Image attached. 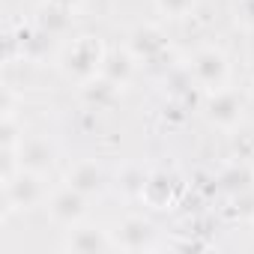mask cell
Segmentation results:
<instances>
[{
    "mask_svg": "<svg viewBox=\"0 0 254 254\" xmlns=\"http://www.w3.org/2000/svg\"><path fill=\"white\" fill-rule=\"evenodd\" d=\"M153 3H156L159 15H165V18L177 21V18H186L189 12H194L197 0H153Z\"/></svg>",
    "mask_w": 254,
    "mask_h": 254,
    "instance_id": "16",
    "label": "cell"
},
{
    "mask_svg": "<svg viewBox=\"0 0 254 254\" xmlns=\"http://www.w3.org/2000/svg\"><path fill=\"white\" fill-rule=\"evenodd\" d=\"M141 200L150 206V209H171L174 203V180L168 174H150L144 180V189H141Z\"/></svg>",
    "mask_w": 254,
    "mask_h": 254,
    "instance_id": "13",
    "label": "cell"
},
{
    "mask_svg": "<svg viewBox=\"0 0 254 254\" xmlns=\"http://www.w3.org/2000/svg\"><path fill=\"white\" fill-rule=\"evenodd\" d=\"M48 200L45 174L36 171H15L12 177H3V218L9 212H27Z\"/></svg>",
    "mask_w": 254,
    "mask_h": 254,
    "instance_id": "3",
    "label": "cell"
},
{
    "mask_svg": "<svg viewBox=\"0 0 254 254\" xmlns=\"http://www.w3.org/2000/svg\"><path fill=\"white\" fill-rule=\"evenodd\" d=\"M129 51L138 57V63H159L168 54V39L159 27H135L129 36Z\"/></svg>",
    "mask_w": 254,
    "mask_h": 254,
    "instance_id": "9",
    "label": "cell"
},
{
    "mask_svg": "<svg viewBox=\"0 0 254 254\" xmlns=\"http://www.w3.org/2000/svg\"><path fill=\"white\" fill-rule=\"evenodd\" d=\"M138 57L129 51V45L126 48H114V51H108L105 54V63H102V78L105 81H111L114 87H126L132 78H135V72H138Z\"/></svg>",
    "mask_w": 254,
    "mask_h": 254,
    "instance_id": "11",
    "label": "cell"
},
{
    "mask_svg": "<svg viewBox=\"0 0 254 254\" xmlns=\"http://www.w3.org/2000/svg\"><path fill=\"white\" fill-rule=\"evenodd\" d=\"M251 105H254V87H251Z\"/></svg>",
    "mask_w": 254,
    "mask_h": 254,
    "instance_id": "18",
    "label": "cell"
},
{
    "mask_svg": "<svg viewBox=\"0 0 254 254\" xmlns=\"http://www.w3.org/2000/svg\"><path fill=\"white\" fill-rule=\"evenodd\" d=\"M156 236H159L156 224L144 215H126L114 230L117 248H123V251H150L159 245Z\"/></svg>",
    "mask_w": 254,
    "mask_h": 254,
    "instance_id": "7",
    "label": "cell"
},
{
    "mask_svg": "<svg viewBox=\"0 0 254 254\" xmlns=\"http://www.w3.org/2000/svg\"><path fill=\"white\" fill-rule=\"evenodd\" d=\"M87 200H90L87 194L75 191L72 186H63V189H57V191L48 194L45 209H48V218H51L54 224H60V227H75V224H81V221L87 218Z\"/></svg>",
    "mask_w": 254,
    "mask_h": 254,
    "instance_id": "4",
    "label": "cell"
},
{
    "mask_svg": "<svg viewBox=\"0 0 254 254\" xmlns=\"http://www.w3.org/2000/svg\"><path fill=\"white\" fill-rule=\"evenodd\" d=\"M105 183H108V177H105V171H102V165L96 159H78L66 171V186H72L75 191H81L87 197L102 194L105 191Z\"/></svg>",
    "mask_w": 254,
    "mask_h": 254,
    "instance_id": "8",
    "label": "cell"
},
{
    "mask_svg": "<svg viewBox=\"0 0 254 254\" xmlns=\"http://www.w3.org/2000/svg\"><path fill=\"white\" fill-rule=\"evenodd\" d=\"M57 162V147L48 138H24L18 144V165L24 171H36V174H48Z\"/></svg>",
    "mask_w": 254,
    "mask_h": 254,
    "instance_id": "10",
    "label": "cell"
},
{
    "mask_svg": "<svg viewBox=\"0 0 254 254\" xmlns=\"http://www.w3.org/2000/svg\"><path fill=\"white\" fill-rule=\"evenodd\" d=\"M33 27H39L42 33H48L54 39L66 36L69 27H72V6H63V3H57V0H48V3H42L36 9Z\"/></svg>",
    "mask_w": 254,
    "mask_h": 254,
    "instance_id": "12",
    "label": "cell"
},
{
    "mask_svg": "<svg viewBox=\"0 0 254 254\" xmlns=\"http://www.w3.org/2000/svg\"><path fill=\"white\" fill-rule=\"evenodd\" d=\"M189 81L200 90V93H218L224 87H230V60L218 45H203L191 54L189 60Z\"/></svg>",
    "mask_w": 254,
    "mask_h": 254,
    "instance_id": "2",
    "label": "cell"
},
{
    "mask_svg": "<svg viewBox=\"0 0 254 254\" xmlns=\"http://www.w3.org/2000/svg\"><path fill=\"white\" fill-rule=\"evenodd\" d=\"M233 15H236V24L242 30H254V0H239Z\"/></svg>",
    "mask_w": 254,
    "mask_h": 254,
    "instance_id": "17",
    "label": "cell"
},
{
    "mask_svg": "<svg viewBox=\"0 0 254 254\" xmlns=\"http://www.w3.org/2000/svg\"><path fill=\"white\" fill-rule=\"evenodd\" d=\"M221 186H224V191L242 197V194L254 191V171H251L245 162H239V165H233V168H227V171L221 174Z\"/></svg>",
    "mask_w": 254,
    "mask_h": 254,
    "instance_id": "14",
    "label": "cell"
},
{
    "mask_svg": "<svg viewBox=\"0 0 254 254\" xmlns=\"http://www.w3.org/2000/svg\"><path fill=\"white\" fill-rule=\"evenodd\" d=\"M63 251H72V254H105V251H114L117 248V239L111 230H102L96 224H75L66 230V239L60 245Z\"/></svg>",
    "mask_w": 254,
    "mask_h": 254,
    "instance_id": "6",
    "label": "cell"
},
{
    "mask_svg": "<svg viewBox=\"0 0 254 254\" xmlns=\"http://www.w3.org/2000/svg\"><path fill=\"white\" fill-rule=\"evenodd\" d=\"M242 114H245V102H242V96L236 90L224 87V90L206 96V120H209V126H215V129L233 132L242 123Z\"/></svg>",
    "mask_w": 254,
    "mask_h": 254,
    "instance_id": "5",
    "label": "cell"
},
{
    "mask_svg": "<svg viewBox=\"0 0 254 254\" xmlns=\"http://www.w3.org/2000/svg\"><path fill=\"white\" fill-rule=\"evenodd\" d=\"M105 54L108 48L102 45L99 36L93 33H81L75 39H69L60 54H57V69L63 72V78L75 81L78 87L90 84L93 78L102 75V63H105Z\"/></svg>",
    "mask_w": 254,
    "mask_h": 254,
    "instance_id": "1",
    "label": "cell"
},
{
    "mask_svg": "<svg viewBox=\"0 0 254 254\" xmlns=\"http://www.w3.org/2000/svg\"><path fill=\"white\" fill-rule=\"evenodd\" d=\"M21 141H24V129L15 120V111L3 114V120H0V150H18Z\"/></svg>",
    "mask_w": 254,
    "mask_h": 254,
    "instance_id": "15",
    "label": "cell"
}]
</instances>
